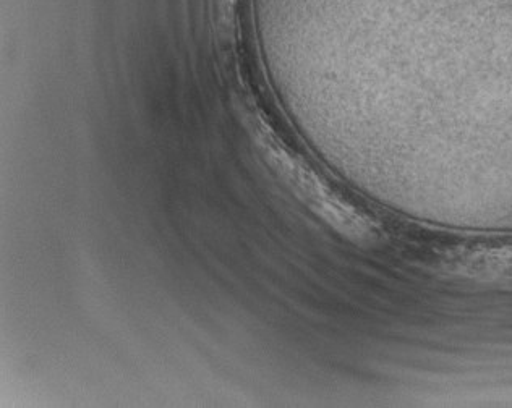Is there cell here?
<instances>
[{
  "instance_id": "6da1fadb",
  "label": "cell",
  "mask_w": 512,
  "mask_h": 408,
  "mask_svg": "<svg viewBox=\"0 0 512 408\" xmlns=\"http://www.w3.org/2000/svg\"><path fill=\"white\" fill-rule=\"evenodd\" d=\"M407 256L428 271L461 281L511 284L512 234L412 232Z\"/></svg>"
}]
</instances>
